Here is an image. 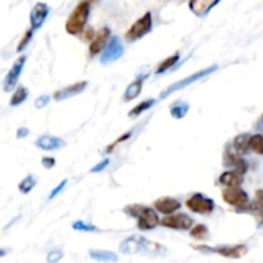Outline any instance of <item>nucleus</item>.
<instances>
[{
    "label": "nucleus",
    "instance_id": "f257e3e1",
    "mask_svg": "<svg viewBox=\"0 0 263 263\" xmlns=\"http://www.w3.org/2000/svg\"><path fill=\"white\" fill-rule=\"evenodd\" d=\"M90 15V3L89 2H81L73 12L69 14L68 20L66 22V31L69 35H79V33L84 32L85 26H86L87 20Z\"/></svg>",
    "mask_w": 263,
    "mask_h": 263
},
{
    "label": "nucleus",
    "instance_id": "f03ea898",
    "mask_svg": "<svg viewBox=\"0 0 263 263\" xmlns=\"http://www.w3.org/2000/svg\"><path fill=\"white\" fill-rule=\"evenodd\" d=\"M195 251L202 253H217L225 258L239 259L248 253V247L244 244H236V246H220V247H208V246H197L193 247Z\"/></svg>",
    "mask_w": 263,
    "mask_h": 263
},
{
    "label": "nucleus",
    "instance_id": "7ed1b4c3",
    "mask_svg": "<svg viewBox=\"0 0 263 263\" xmlns=\"http://www.w3.org/2000/svg\"><path fill=\"white\" fill-rule=\"evenodd\" d=\"M153 28V18H152V13L146 12L143 17L139 18L130 28L126 32L125 39L128 43H133V41L140 40L141 37H144L145 35H148L149 32Z\"/></svg>",
    "mask_w": 263,
    "mask_h": 263
},
{
    "label": "nucleus",
    "instance_id": "20e7f679",
    "mask_svg": "<svg viewBox=\"0 0 263 263\" xmlns=\"http://www.w3.org/2000/svg\"><path fill=\"white\" fill-rule=\"evenodd\" d=\"M217 68H218L217 66H211V67H208V68L200 69L199 72H197V73L192 74V76L185 77V79L180 80V81H177V82H175V84H172L171 86H168L166 90H164L163 92H162L161 98H162V99H163V98L170 97V95L174 94L175 91H179V90H182V89H184V87H187V86H189V85H192V84H194V82L199 81V80L204 79L205 76H208V74H211V73H213V72H215V71H217Z\"/></svg>",
    "mask_w": 263,
    "mask_h": 263
},
{
    "label": "nucleus",
    "instance_id": "39448f33",
    "mask_svg": "<svg viewBox=\"0 0 263 263\" xmlns=\"http://www.w3.org/2000/svg\"><path fill=\"white\" fill-rule=\"evenodd\" d=\"M222 199L228 204L238 208V211H247L249 205V197L241 187L233 186L228 187L222 192Z\"/></svg>",
    "mask_w": 263,
    "mask_h": 263
},
{
    "label": "nucleus",
    "instance_id": "423d86ee",
    "mask_svg": "<svg viewBox=\"0 0 263 263\" xmlns=\"http://www.w3.org/2000/svg\"><path fill=\"white\" fill-rule=\"evenodd\" d=\"M185 204L192 212L199 213V215H210L215 210V202L211 198L200 194V193L193 194Z\"/></svg>",
    "mask_w": 263,
    "mask_h": 263
},
{
    "label": "nucleus",
    "instance_id": "0eeeda50",
    "mask_svg": "<svg viewBox=\"0 0 263 263\" xmlns=\"http://www.w3.org/2000/svg\"><path fill=\"white\" fill-rule=\"evenodd\" d=\"M193 218L190 216L185 215V213H172V215H167V217H164L161 221V225L163 228L172 229V230H189L193 228Z\"/></svg>",
    "mask_w": 263,
    "mask_h": 263
},
{
    "label": "nucleus",
    "instance_id": "6e6552de",
    "mask_svg": "<svg viewBox=\"0 0 263 263\" xmlns=\"http://www.w3.org/2000/svg\"><path fill=\"white\" fill-rule=\"evenodd\" d=\"M123 55V45L121 44L120 39L117 36L112 37L109 40V43L107 44V46L104 48L102 54V58H100V63L102 64H110L113 62L118 61L121 57Z\"/></svg>",
    "mask_w": 263,
    "mask_h": 263
},
{
    "label": "nucleus",
    "instance_id": "1a4fd4ad",
    "mask_svg": "<svg viewBox=\"0 0 263 263\" xmlns=\"http://www.w3.org/2000/svg\"><path fill=\"white\" fill-rule=\"evenodd\" d=\"M26 63V55L20 57L17 61L13 63L12 68L9 69L8 74L4 79V84H3V87H4V91H10V90L14 89V86L17 85L18 79H20L21 73L23 71V67H25Z\"/></svg>",
    "mask_w": 263,
    "mask_h": 263
},
{
    "label": "nucleus",
    "instance_id": "9d476101",
    "mask_svg": "<svg viewBox=\"0 0 263 263\" xmlns=\"http://www.w3.org/2000/svg\"><path fill=\"white\" fill-rule=\"evenodd\" d=\"M161 223L158 215L153 208L144 207L138 217V229L141 231H149L156 229Z\"/></svg>",
    "mask_w": 263,
    "mask_h": 263
},
{
    "label": "nucleus",
    "instance_id": "9b49d317",
    "mask_svg": "<svg viewBox=\"0 0 263 263\" xmlns=\"http://www.w3.org/2000/svg\"><path fill=\"white\" fill-rule=\"evenodd\" d=\"M49 13H50V8H49L48 4H45V3H36L35 7L32 8L30 13L31 28L33 31L39 30L44 25Z\"/></svg>",
    "mask_w": 263,
    "mask_h": 263
},
{
    "label": "nucleus",
    "instance_id": "f8f14e48",
    "mask_svg": "<svg viewBox=\"0 0 263 263\" xmlns=\"http://www.w3.org/2000/svg\"><path fill=\"white\" fill-rule=\"evenodd\" d=\"M86 86H87V81L76 82V84L69 85V86L64 87V89L55 91L54 92L53 98L57 100V102H62V100L69 99V98L81 94V92L86 89Z\"/></svg>",
    "mask_w": 263,
    "mask_h": 263
},
{
    "label": "nucleus",
    "instance_id": "ddd939ff",
    "mask_svg": "<svg viewBox=\"0 0 263 263\" xmlns=\"http://www.w3.org/2000/svg\"><path fill=\"white\" fill-rule=\"evenodd\" d=\"M220 2L221 0H190L189 8L197 17L203 18Z\"/></svg>",
    "mask_w": 263,
    "mask_h": 263
},
{
    "label": "nucleus",
    "instance_id": "4468645a",
    "mask_svg": "<svg viewBox=\"0 0 263 263\" xmlns=\"http://www.w3.org/2000/svg\"><path fill=\"white\" fill-rule=\"evenodd\" d=\"M154 207L163 215H172L181 208V203L171 197H162L154 202Z\"/></svg>",
    "mask_w": 263,
    "mask_h": 263
},
{
    "label": "nucleus",
    "instance_id": "2eb2a0df",
    "mask_svg": "<svg viewBox=\"0 0 263 263\" xmlns=\"http://www.w3.org/2000/svg\"><path fill=\"white\" fill-rule=\"evenodd\" d=\"M109 36L110 30L108 27H104L100 31H98V32L95 33L94 39L91 40V44H90V55L95 57L97 54H99L100 51L103 50V48L105 46V44H107Z\"/></svg>",
    "mask_w": 263,
    "mask_h": 263
},
{
    "label": "nucleus",
    "instance_id": "dca6fc26",
    "mask_svg": "<svg viewBox=\"0 0 263 263\" xmlns=\"http://www.w3.org/2000/svg\"><path fill=\"white\" fill-rule=\"evenodd\" d=\"M141 248H143V236L139 235H134L125 239L120 246V251L127 256L141 253Z\"/></svg>",
    "mask_w": 263,
    "mask_h": 263
},
{
    "label": "nucleus",
    "instance_id": "f3484780",
    "mask_svg": "<svg viewBox=\"0 0 263 263\" xmlns=\"http://www.w3.org/2000/svg\"><path fill=\"white\" fill-rule=\"evenodd\" d=\"M35 145L37 148L43 149V151H55V149H59L66 145V143L62 139L57 138V136L44 135L35 141Z\"/></svg>",
    "mask_w": 263,
    "mask_h": 263
},
{
    "label": "nucleus",
    "instance_id": "a211bd4d",
    "mask_svg": "<svg viewBox=\"0 0 263 263\" xmlns=\"http://www.w3.org/2000/svg\"><path fill=\"white\" fill-rule=\"evenodd\" d=\"M166 252H167L166 247L143 238V248H141V253H143L144 256L163 257L164 254H166Z\"/></svg>",
    "mask_w": 263,
    "mask_h": 263
},
{
    "label": "nucleus",
    "instance_id": "6ab92c4d",
    "mask_svg": "<svg viewBox=\"0 0 263 263\" xmlns=\"http://www.w3.org/2000/svg\"><path fill=\"white\" fill-rule=\"evenodd\" d=\"M243 180H244L243 175H240L239 172L226 171L221 175L218 181H220V184L223 185V186L233 187V186H239V185L243 182Z\"/></svg>",
    "mask_w": 263,
    "mask_h": 263
},
{
    "label": "nucleus",
    "instance_id": "aec40b11",
    "mask_svg": "<svg viewBox=\"0 0 263 263\" xmlns=\"http://www.w3.org/2000/svg\"><path fill=\"white\" fill-rule=\"evenodd\" d=\"M145 77L146 76L139 77L138 80H135V81L131 82V84L128 85L127 89H126V91H125V95H123V100H125V102H130V100H134L135 98H138L139 95H140L141 89H143L144 79H145Z\"/></svg>",
    "mask_w": 263,
    "mask_h": 263
},
{
    "label": "nucleus",
    "instance_id": "412c9836",
    "mask_svg": "<svg viewBox=\"0 0 263 263\" xmlns=\"http://www.w3.org/2000/svg\"><path fill=\"white\" fill-rule=\"evenodd\" d=\"M89 256L98 262H117L118 256L109 251H100V249H92L89 252Z\"/></svg>",
    "mask_w": 263,
    "mask_h": 263
},
{
    "label": "nucleus",
    "instance_id": "4be33fe9",
    "mask_svg": "<svg viewBox=\"0 0 263 263\" xmlns=\"http://www.w3.org/2000/svg\"><path fill=\"white\" fill-rule=\"evenodd\" d=\"M249 141H251V135L249 134H240V135L236 136L234 139V148H235L236 153L241 154V156L246 154L251 149Z\"/></svg>",
    "mask_w": 263,
    "mask_h": 263
},
{
    "label": "nucleus",
    "instance_id": "5701e85b",
    "mask_svg": "<svg viewBox=\"0 0 263 263\" xmlns=\"http://www.w3.org/2000/svg\"><path fill=\"white\" fill-rule=\"evenodd\" d=\"M189 108H190L189 103L176 102L171 105V108H170V113H171V116L175 118V120H181V118H184L185 116L187 115Z\"/></svg>",
    "mask_w": 263,
    "mask_h": 263
},
{
    "label": "nucleus",
    "instance_id": "b1692460",
    "mask_svg": "<svg viewBox=\"0 0 263 263\" xmlns=\"http://www.w3.org/2000/svg\"><path fill=\"white\" fill-rule=\"evenodd\" d=\"M27 97H28L27 89H26L25 86H20L14 91L12 99H10V105H12V107H17V105L22 104V103L27 99Z\"/></svg>",
    "mask_w": 263,
    "mask_h": 263
},
{
    "label": "nucleus",
    "instance_id": "393cba45",
    "mask_svg": "<svg viewBox=\"0 0 263 263\" xmlns=\"http://www.w3.org/2000/svg\"><path fill=\"white\" fill-rule=\"evenodd\" d=\"M154 103H156V100L154 99H148V100H144V102L139 103L136 107H134L133 109L128 112V117H138L139 115H141L143 112L148 110L149 108L154 104Z\"/></svg>",
    "mask_w": 263,
    "mask_h": 263
},
{
    "label": "nucleus",
    "instance_id": "a878e982",
    "mask_svg": "<svg viewBox=\"0 0 263 263\" xmlns=\"http://www.w3.org/2000/svg\"><path fill=\"white\" fill-rule=\"evenodd\" d=\"M190 236L195 240H205L208 238V228L205 225H195L194 228L190 230Z\"/></svg>",
    "mask_w": 263,
    "mask_h": 263
},
{
    "label": "nucleus",
    "instance_id": "bb28decb",
    "mask_svg": "<svg viewBox=\"0 0 263 263\" xmlns=\"http://www.w3.org/2000/svg\"><path fill=\"white\" fill-rule=\"evenodd\" d=\"M35 185H36L35 177H33L32 175H27V176L20 182L18 189H20V192L22 193V194H28V193L35 187Z\"/></svg>",
    "mask_w": 263,
    "mask_h": 263
},
{
    "label": "nucleus",
    "instance_id": "cd10ccee",
    "mask_svg": "<svg viewBox=\"0 0 263 263\" xmlns=\"http://www.w3.org/2000/svg\"><path fill=\"white\" fill-rule=\"evenodd\" d=\"M251 149L254 153L263 156V136L261 134H256V135L251 136V141H249Z\"/></svg>",
    "mask_w": 263,
    "mask_h": 263
},
{
    "label": "nucleus",
    "instance_id": "c85d7f7f",
    "mask_svg": "<svg viewBox=\"0 0 263 263\" xmlns=\"http://www.w3.org/2000/svg\"><path fill=\"white\" fill-rule=\"evenodd\" d=\"M179 59H180V54L179 53L174 54V55H171V57H170V58L164 59V61L162 62L161 64H159V67H158V69H157L156 73L157 74H161V73H163V72H166L167 69H170V68H171V67H174L175 63H176V62L179 61Z\"/></svg>",
    "mask_w": 263,
    "mask_h": 263
},
{
    "label": "nucleus",
    "instance_id": "c756f323",
    "mask_svg": "<svg viewBox=\"0 0 263 263\" xmlns=\"http://www.w3.org/2000/svg\"><path fill=\"white\" fill-rule=\"evenodd\" d=\"M263 210V190H257L256 192V197H254V200L252 203H249L248 208L247 211H259Z\"/></svg>",
    "mask_w": 263,
    "mask_h": 263
},
{
    "label": "nucleus",
    "instance_id": "7c9ffc66",
    "mask_svg": "<svg viewBox=\"0 0 263 263\" xmlns=\"http://www.w3.org/2000/svg\"><path fill=\"white\" fill-rule=\"evenodd\" d=\"M72 229L76 231H84V233H94V231H99L98 228L94 225H89V223L84 222V221H76L72 223Z\"/></svg>",
    "mask_w": 263,
    "mask_h": 263
},
{
    "label": "nucleus",
    "instance_id": "2f4dec72",
    "mask_svg": "<svg viewBox=\"0 0 263 263\" xmlns=\"http://www.w3.org/2000/svg\"><path fill=\"white\" fill-rule=\"evenodd\" d=\"M233 166L235 167V171L239 172L240 175H244L247 171H248V163H247L246 159H243L241 157H238V156L235 157Z\"/></svg>",
    "mask_w": 263,
    "mask_h": 263
},
{
    "label": "nucleus",
    "instance_id": "473e14b6",
    "mask_svg": "<svg viewBox=\"0 0 263 263\" xmlns=\"http://www.w3.org/2000/svg\"><path fill=\"white\" fill-rule=\"evenodd\" d=\"M32 35H33L32 28H31V30H28V31H26L25 35H23V37L21 39L20 44H18V46H17V53H21V51H22L23 49H25L26 46L28 45V43H30L31 39H32Z\"/></svg>",
    "mask_w": 263,
    "mask_h": 263
},
{
    "label": "nucleus",
    "instance_id": "72a5a7b5",
    "mask_svg": "<svg viewBox=\"0 0 263 263\" xmlns=\"http://www.w3.org/2000/svg\"><path fill=\"white\" fill-rule=\"evenodd\" d=\"M144 205H140V204H130L127 205V207L125 208V213H127L130 217H139V215L141 213V211H143Z\"/></svg>",
    "mask_w": 263,
    "mask_h": 263
},
{
    "label": "nucleus",
    "instance_id": "f704fd0d",
    "mask_svg": "<svg viewBox=\"0 0 263 263\" xmlns=\"http://www.w3.org/2000/svg\"><path fill=\"white\" fill-rule=\"evenodd\" d=\"M62 258H63V252L61 251H51L49 252L48 256H46V261L49 263H57Z\"/></svg>",
    "mask_w": 263,
    "mask_h": 263
},
{
    "label": "nucleus",
    "instance_id": "c9c22d12",
    "mask_svg": "<svg viewBox=\"0 0 263 263\" xmlns=\"http://www.w3.org/2000/svg\"><path fill=\"white\" fill-rule=\"evenodd\" d=\"M49 102H50V97H49V95H41V97H39L37 99L35 100V107L37 108V109H41V108L46 107V105L49 104Z\"/></svg>",
    "mask_w": 263,
    "mask_h": 263
},
{
    "label": "nucleus",
    "instance_id": "e433bc0d",
    "mask_svg": "<svg viewBox=\"0 0 263 263\" xmlns=\"http://www.w3.org/2000/svg\"><path fill=\"white\" fill-rule=\"evenodd\" d=\"M108 164H109V159L108 158H105L104 161H102V162H99V163L97 164V166H94L91 168V171L90 172H92V174H97V172H102L103 170L105 168V167L108 166Z\"/></svg>",
    "mask_w": 263,
    "mask_h": 263
},
{
    "label": "nucleus",
    "instance_id": "4c0bfd02",
    "mask_svg": "<svg viewBox=\"0 0 263 263\" xmlns=\"http://www.w3.org/2000/svg\"><path fill=\"white\" fill-rule=\"evenodd\" d=\"M41 164H43L46 170H50L55 166V159L51 158V157H44V158L41 159Z\"/></svg>",
    "mask_w": 263,
    "mask_h": 263
},
{
    "label": "nucleus",
    "instance_id": "58836bf2",
    "mask_svg": "<svg viewBox=\"0 0 263 263\" xmlns=\"http://www.w3.org/2000/svg\"><path fill=\"white\" fill-rule=\"evenodd\" d=\"M66 185H67V179H66V180H63V181H62L61 184H59L58 186H57L55 189H54L53 192L50 193V195H49V199H53V198H55L57 195H58L59 193H61L62 190L64 189V186H66Z\"/></svg>",
    "mask_w": 263,
    "mask_h": 263
},
{
    "label": "nucleus",
    "instance_id": "ea45409f",
    "mask_svg": "<svg viewBox=\"0 0 263 263\" xmlns=\"http://www.w3.org/2000/svg\"><path fill=\"white\" fill-rule=\"evenodd\" d=\"M130 135H131V133H127V134H126V135L121 136V138L118 139V140L116 141V143L110 144V145L108 146V148H107V152H105V153H110V152H112V149H115L116 146H117V144H120V143H122V141H125L126 139H128V138H130Z\"/></svg>",
    "mask_w": 263,
    "mask_h": 263
},
{
    "label": "nucleus",
    "instance_id": "a19ab883",
    "mask_svg": "<svg viewBox=\"0 0 263 263\" xmlns=\"http://www.w3.org/2000/svg\"><path fill=\"white\" fill-rule=\"evenodd\" d=\"M28 135V130L26 127H21L17 130V139H23Z\"/></svg>",
    "mask_w": 263,
    "mask_h": 263
},
{
    "label": "nucleus",
    "instance_id": "79ce46f5",
    "mask_svg": "<svg viewBox=\"0 0 263 263\" xmlns=\"http://www.w3.org/2000/svg\"><path fill=\"white\" fill-rule=\"evenodd\" d=\"M85 37H86V40H92V39H94V31H92V28H89V30L85 32Z\"/></svg>",
    "mask_w": 263,
    "mask_h": 263
},
{
    "label": "nucleus",
    "instance_id": "37998d69",
    "mask_svg": "<svg viewBox=\"0 0 263 263\" xmlns=\"http://www.w3.org/2000/svg\"><path fill=\"white\" fill-rule=\"evenodd\" d=\"M258 218H259V223L263 225V210H261L258 212Z\"/></svg>",
    "mask_w": 263,
    "mask_h": 263
},
{
    "label": "nucleus",
    "instance_id": "c03bdc74",
    "mask_svg": "<svg viewBox=\"0 0 263 263\" xmlns=\"http://www.w3.org/2000/svg\"><path fill=\"white\" fill-rule=\"evenodd\" d=\"M262 121H263V116H262Z\"/></svg>",
    "mask_w": 263,
    "mask_h": 263
}]
</instances>
